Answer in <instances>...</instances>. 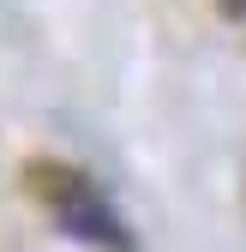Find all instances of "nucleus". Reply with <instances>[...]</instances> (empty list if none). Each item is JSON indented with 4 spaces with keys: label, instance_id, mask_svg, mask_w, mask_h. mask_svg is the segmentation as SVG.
I'll return each mask as SVG.
<instances>
[{
    "label": "nucleus",
    "instance_id": "obj_1",
    "mask_svg": "<svg viewBox=\"0 0 246 252\" xmlns=\"http://www.w3.org/2000/svg\"><path fill=\"white\" fill-rule=\"evenodd\" d=\"M30 186L36 198L54 210V222L66 228L84 246H102V252H132V228L120 222V210L90 186L78 168H60V162H30Z\"/></svg>",
    "mask_w": 246,
    "mask_h": 252
},
{
    "label": "nucleus",
    "instance_id": "obj_2",
    "mask_svg": "<svg viewBox=\"0 0 246 252\" xmlns=\"http://www.w3.org/2000/svg\"><path fill=\"white\" fill-rule=\"evenodd\" d=\"M222 6H228V12H246V0H222Z\"/></svg>",
    "mask_w": 246,
    "mask_h": 252
}]
</instances>
